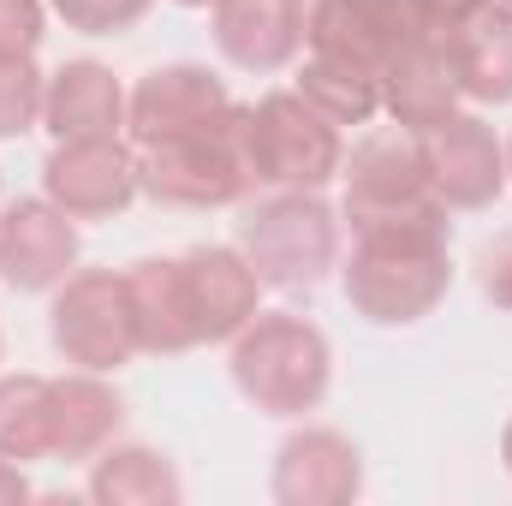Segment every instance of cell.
<instances>
[{"mask_svg":"<svg viewBox=\"0 0 512 506\" xmlns=\"http://www.w3.org/2000/svg\"><path fill=\"white\" fill-rule=\"evenodd\" d=\"M227 108H233V96H227V84H221L209 66L173 60V66L143 72V78L126 90V137L131 143L185 137V131L221 120Z\"/></svg>","mask_w":512,"mask_h":506,"instance_id":"11","label":"cell"},{"mask_svg":"<svg viewBox=\"0 0 512 506\" xmlns=\"http://www.w3.org/2000/svg\"><path fill=\"white\" fill-rule=\"evenodd\" d=\"M298 96L316 114H328L334 126H370L382 114V78L364 66H346V60H322V54H304Z\"/></svg>","mask_w":512,"mask_h":506,"instance_id":"22","label":"cell"},{"mask_svg":"<svg viewBox=\"0 0 512 506\" xmlns=\"http://www.w3.org/2000/svg\"><path fill=\"white\" fill-rule=\"evenodd\" d=\"M179 6H215V0H179Z\"/></svg>","mask_w":512,"mask_h":506,"instance_id":"31","label":"cell"},{"mask_svg":"<svg viewBox=\"0 0 512 506\" xmlns=\"http://www.w3.org/2000/svg\"><path fill=\"white\" fill-rule=\"evenodd\" d=\"M501 6H512V0H501Z\"/></svg>","mask_w":512,"mask_h":506,"instance_id":"32","label":"cell"},{"mask_svg":"<svg viewBox=\"0 0 512 506\" xmlns=\"http://www.w3.org/2000/svg\"><path fill=\"white\" fill-rule=\"evenodd\" d=\"M131 149H137V191L161 209H227L256 191L245 102H233L221 120L185 131V137L131 143Z\"/></svg>","mask_w":512,"mask_h":506,"instance_id":"2","label":"cell"},{"mask_svg":"<svg viewBox=\"0 0 512 506\" xmlns=\"http://www.w3.org/2000/svg\"><path fill=\"white\" fill-rule=\"evenodd\" d=\"M120 423H126V399L96 370L54 376V459H96L102 447H114Z\"/></svg>","mask_w":512,"mask_h":506,"instance_id":"19","label":"cell"},{"mask_svg":"<svg viewBox=\"0 0 512 506\" xmlns=\"http://www.w3.org/2000/svg\"><path fill=\"white\" fill-rule=\"evenodd\" d=\"M42 0H0V60L42 48Z\"/></svg>","mask_w":512,"mask_h":506,"instance_id":"25","label":"cell"},{"mask_svg":"<svg viewBox=\"0 0 512 506\" xmlns=\"http://www.w3.org/2000/svg\"><path fill=\"white\" fill-rule=\"evenodd\" d=\"M36 489H30V477H24V465H12V459H0V506L12 501H30Z\"/></svg>","mask_w":512,"mask_h":506,"instance_id":"28","label":"cell"},{"mask_svg":"<svg viewBox=\"0 0 512 506\" xmlns=\"http://www.w3.org/2000/svg\"><path fill=\"white\" fill-rule=\"evenodd\" d=\"M447 54L465 102H483V108L512 102V6L483 0L459 30H447Z\"/></svg>","mask_w":512,"mask_h":506,"instance_id":"18","label":"cell"},{"mask_svg":"<svg viewBox=\"0 0 512 506\" xmlns=\"http://www.w3.org/2000/svg\"><path fill=\"white\" fill-rule=\"evenodd\" d=\"M78 268V221L54 197H18L0 209V280L18 292H54Z\"/></svg>","mask_w":512,"mask_h":506,"instance_id":"10","label":"cell"},{"mask_svg":"<svg viewBox=\"0 0 512 506\" xmlns=\"http://www.w3.org/2000/svg\"><path fill=\"white\" fill-rule=\"evenodd\" d=\"M42 126H48L54 143H72V137H126V84L102 60H66L60 72H48Z\"/></svg>","mask_w":512,"mask_h":506,"instance_id":"17","label":"cell"},{"mask_svg":"<svg viewBox=\"0 0 512 506\" xmlns=\"http://www.w3.org/2000/svg\"><path fill=\"white\" fill-rule=\"evenodd\" d=\"M60 18H66V30H78V36H126L131 24H143L149 18V6L155 0H48Z\"/></svg>","mask_w":512,"mask_h":506,"instance_id":"24","label":"cell"},{"mask_svg":"<svg viewBox=\"0 0 512 506\" xmlns=\"http://www.w3.org/2000/svg\"><path fill=\"white\" fill-rule=\"evenodd\" d=\"M0 459L36 465L54 459V381L0 376Z\"/></svg>","mask_w":512,"mask_h":506,"instance_id":"21","label":"cell"},{"mask_svg":"<svg viewBox=\"0 0 512 506\" xmlns=\"http://www.w3.org/2000/svg\"><path fill=\"white\" fill-rule=\"evenodd\" d=\"M340 161V126L298 90H268L251 102V173L262 191H322L328 179H340Z\"/></svg>","mask_w":512,"mask_h":506,"instance_id":"5","label":"cell"},{"mask_svg":"<svg viewBox=\"0 0 512 506\" xmlns=\"http://www.w3.org/2000/svg\"><path fill=\"white\" fill-rule=\"evenodd\" d=\"M477 6H483V0H423V18H429L435 36H447V30H459Z\"/></svg>","mask_w":512,"mask_h":506,"instance_id":"27","label":"cell"},{"mask_svg":"<svg viewBox=\"0 0 512 506\" xmlns=\"http://www.w3.org/2000/svg\"><path fill=\"white\" fill-rule=\"evenodd\" d=\"M268 495L280 506H352L364 495V453L340 429H298L274 453Z\"/></svg>","mask_w":512,"mask_h":506,"instance_id":"12","label":"cell"},{"mask_svg":"<svg viewBox=\"0 0 512 506\" xmlns=\"http://www.w3.org/2000/svg\"><path fill=\"white\" fill-rule=\"evenodd\" d=\"M42 197H54L72 221H114L137 191V149L131 137H72L54 143L42 161Z\"/></svg>","mask_w":512,"mask_h":506,"instance_id":"9","label":"cell"},{"mask_svg":"<svg viewBox=\"0 0 512 506\" xmlns=\"http://www.w3.org/2000/svg\"><path fill=\"white\" fill-rule=\"evenodd\" d=\"M447 215L441 203L352 227V256H340L346 304L376 328H411L453 292L447 256Z\"/></svg>","mask_w":512,"mask_h":506,"instance_id":"1","label":"cell"},{"mask_svg":"<svg viewBox=\"0 0 512 506\" xmlns=\"http://www.w3.org/2000/svg\"><path fill=\"white\" fill-rule=\"evenodd\" d=\"M42 96H48V72L36 66V54H6L0 60V137H24L42 126Z\"/></svg>","mask_w":512,"mask_h":506,"instance_id":"23","label":"cell"},{"mask_svg":"<svg viewBox=\"0 0 512 506\" xmlns=\"http://www.w3.org/2000/svg\"><path fill=\"white\" fill-rule=\"evenodd\" d=\"M340 227H370V221H393V215H411V209H429L441 203L423 179V161H417V143L411 131H370L352 143V155L340 161ZM447 209V203H441Z\"/></svg>","mask_w":512,"mask_h":506,"instance_id":"8","label":"cell"},{"mask_svg":"<svg viewBox=\"0 0 512 506\" xmlns=\"http://www.w3.org/2000/svg\"><path fill=\"white\" fill-rule=\"evenodd\" d=\"M411 143H417V161H423L429 191L453 215H477V209H495L501 203V191H507V137H495L489 120L453 108L447 120L417 126Z\"/></svg>","mask_w":512,"mask_h":506,"instance_id":"7","label":"cell"},{"mask_svg":"<svg viewBox=\"0 0 512 506\" xmlns=\"http://www.w3.org/2000/svg\"><path fill=\"white\" fill-rule=\"evenodd\" d=\"M507 185H512V137H507Z\"/></svg>","mask_w":512,"mask_h":506,"instance_id":"30","label":"cell"},{"mask_svg":"<svg viewBox=\"0 0 512 506\" xmlns=\"http://www.w3.org/2000/svg\"><path fill=\"white\" fill-rule=\"evenodd\" d=\"M185 262V286H191V310H197V334L203 346H233V334L251 328L262 310V274L239 245H191Z\"/></svg>","mask_w":512,"mask_h":506,"instance_id":"13","label":"cell"},{"mask_svg":"<svg viewBox=\"0 0 512 506\" xmlns=\"http://www.w3.org/2000/svg\"><path fill=\"white\" fill-rule=\"evenodd\" d=\"M233 387L251 399L262 417H304L328 399L334 352L328 334L292 310H256L251 328L233 334Z\"/></svg>","mask_w":512,"mask_h":506,"instance_id":"3","label":"cell"},{"mask_svg":"<svg viewBox=\"0 0 512 506\" xmlns=\"http://www.w3.org/2000/svg\"><path fill=\"white\" fill-rule=\"evenodd\" d=\"M126 298H131L137 352L179 358V352L203 346L197 310H191V286H185V262H179V256H143V262H131L126 268Z\"/></svg>","mask_w":512,"mask_h":506,"instance_id":"15","label":"cell"},{"mask_svg":"<svg viewBox=\"0 0 512 506\" xmlns=\"http://www.w3.org/2000/svg\"><path fill=\"white\" fill-rule=\"evenodd\" d=\"M304 12L310 0H215L209 30L239 72H286L304 54Z\"/></svg>","mask_w":512,"mask_h":506,"instance_id":"14","label":"cell"},{"mask_svg":"<svg viewBox=\"0 0 512 506\" xmlns=\"http://www.w3.org/2000/svg\"><path fill=\"white\" fill-rule=\"evenodd\" d=\"M501 459H507V471H512V417H507V429H501Z\"/></svg>","mask_w":512,"mask_h":506,"instance_id":"29","label":"cell"},{"mask_svg":"<svg viewBox=\"0 0 512 506\" xmlns=\"http://www.w3.org/2000/svg\"><path fill=\"white\" fill-rule=\"evenodd\" d=\"M465 102L459 90V72H453V54H447V36H417L411 48H399L382 72V114L399 131H417L429 120H447L453 108Z\"/></svg>","mask_w":512,"mask_h":506,"instance_id":"16","label":"cell"},{"mask_svg":"<svg viewBox=\"0 0 512 506\" xmlns=\"http://www.w3.org/2000/svg\"><path fill=\"white\" fill-rule=\"evenodd\" d=\"M477 286H483V298L495 310H512V233L495 239V245H483V256H477Z\"/></svg>","mask_w":512,"mask_h":506,"instance_id":"26","label":"cell"},{"mask_svg":"<svg viewBox=\"0 0 512 506\" xmlns=\"http://www.w3.org/2000/svg\"><path fill=\"white\" fill-rule=\"evenodd\" d=\"M185 483L155 447H102L90 471V501L102 506H179Z\"/></svg>","mask_w":512,"mask_h":506,"instance_id":"20","label":"cell"},{"mask_svg":"<svg viewBox=\"0 0 512 506\" xmlns=\"http://www.w3.org/2000/svg\"><path fill=\"white\" fill-rule=\"evenodd\" d=\"M239 251L251 256L262 286L310 292L340 268V215L322 191H268L239 221Z\"/></svg>","mask_w":512,"mask_h":506,"instance_id":"4","label":"cell"},{"mask_svg":"<svg viewBox=\"0 0 512 506\" xmlns=\"http://www.w3.org/2000/svg\"><path fill=\"white\" fill-rule=\"evenodd\" d=\"M48 340L72 370H120L137 358V328H131V298L126 274L114 268H72L54 286V310H48Z\"/></svg>","mask_w":512,"mask_h":506,"instance_id":"6","label":"cell"}]
</instances>
